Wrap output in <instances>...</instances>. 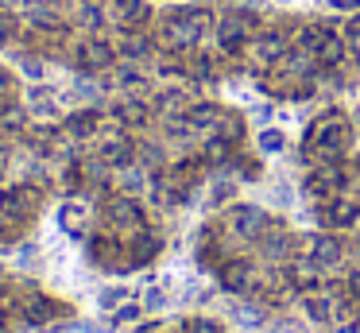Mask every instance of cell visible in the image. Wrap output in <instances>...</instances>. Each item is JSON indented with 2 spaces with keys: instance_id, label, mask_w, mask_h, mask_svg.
Listing matches in <instances>:
<instances>
[{
  "instance_id": "1",
  "label": "cell",
  "mask_w": 360,
  "mask_h": 333,
  "mask_svg": "<svg viewBox=\"0 0 360 333\" xmlns=\"http://www.w3.org/2000/svg\"><path fill=\"white\" fill-rule=\"evenodd\" d=\"M233 225L240 232H259V225H264V213H259V209H252V206H240L233 213Z\"/></svg>"
},
{
  "instance_id": "2",
  "label": "cell",
  "mask_w": 360,
  "mask_h": 333,
  "mask_svg": "<svg viewBox=\"0 0 360 333\" xmlns=\"http://www.w3.org/2000/svg\"><path fill=\"white\" fill-rule=\"evenodd\" d=\"M259 147H264V151H279L283 136H279V132H259Z\"/></svg>"
},
{
  "instance_id": "3",
  "label": "cell",
  "mask_w": 360,
  "mask_h": 333,
  "mask_svg": "<svg viewBox=\"0 0 360 333\" xmlns=\"http://www.w3.org/2000/svg\"><path fill=\"white\" fill-rule=\"evenodd\" d=\"M190 333H221V329L213 322H194V325H190Z\"/></svg>"
},
{
  "instance_id": "4",
  "label": "cell",
  "mask_w": 360,
  "mask_h": 333,
  "mask_svg": "<svg viewBox=\"0 0 360 333\" xmlns=\"http://www.w3.org/2000/svg\"><path fill=\"white\" fill-rule=\"evenodd\" d=\"M356 194H360V186H356ZM356 201H360V198H356Z\"/></svg>"
}]
</instances>
